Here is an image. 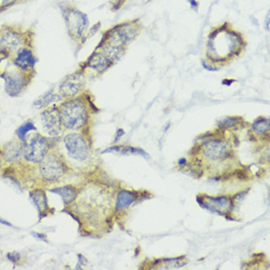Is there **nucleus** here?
I'll list each match as a JSON object with an SVG mask.
<instances>
[{
	"label": "nucleus",
	"instance_id": "1",
	"mask_svg": "<svg viewBox=\"0 0 270 270\" xmlns=\"http://www.w3.org/2000/svg\"><path fill=\"white\" fill-rule=\"evenodd\" d=\"M243 36L231 28L228 23L215 28L209 34L208 42V58L211 61H224L228 56L239 54L245 46Z\"/></svg>",
	"mask_w": 270,
	"mask_h": 270
},
{
	"label": "nucleus",
	"instance_id": "2",
	"mask_svg": "<svg viewBox=\"0 0 270 270\" xmlns=\"http://www.w3.org/2000/svg\"><path fill=\"white\" fill-rule=\"evenodd\" d=\"M58 108L62 126L66 129L77 131L83 128L87 123L88 109L86 103H84L82 99L76 97L65 100Z\"/></svg>",
	"mask_w": 270,
	"mask_h": 270
},
{
	"label": "nucleus",
	"instance_id": "3",
	"mask_svg": "<svg viewBox=\"0 0 270 270\" xmlns=\"http://www.w3.org/2000/svg\"><path fill=\"white\" fill-rule=\"evenodd\" d=\"M61 11L70 38L75 42L85 41L89 24L87 16L72 5L64 4L61 6Z\"/></svg>",
	"mask_w": 270,
	"mask_h": 270
},
{
	"label": "nucleus",
	"instance_id": "4",
	"mask_svg": "<svg viewBox=\"0 0 270 270\" xmlns=\"http://www.w3.org/2000/svg\"><path fill=\"white\" fill-rule=\"evenodd\" d=\"M48 149V140L40 134H36L28 142L23 143V156L28 162L39 164L46 156Z\"/></svg>",
	"mask_w": 270,
	"mask_h": 270
},
{
	"label": "nucleus",
	"instance_id": "5",
	"mask_svg": "<svg viewBox=\"0 0 270 270\" xmlns=\"http://www.w3.org/2000/svg\"><path fill=\"white\" fill-rule=\"evenodd\" d=\"M26 42L25 33L14 26H2L0 28V46L2 55L16 52Z\"/></svg>",
	"mask_w": 270,
	"mask_h": 270
},
{
	"label": "nucleus",
	"instance_id": "6",
	"mask_svg": "<svg viewBox=\"0 0 270 270\" xmlns=\"http://www.w3.org/2000/svg\"><path fill=\"white\" fill-rule=\"evenodd\" d=\"M64 146L70 158L83 162L89 156V147L82 135L72 133L64 138Z\"/></svg>",
	"mask_w": 270,
	"mask_h": 270
},
{
	"label": "nucleus",
	"instance_id": "7",
	"mask_svg": "<svg viewBox=\"0 0 270 270\" xmlns=\"http://www.w3.org/2000/svg\"><path fill=\"white\" fill-rule=\"evenodd\" d=\"M85 85V77L83 72H75L66 76L59 84L58 94L62 100L78 97Z\"/></svg>",
	"mask_w": 270,
	"mask_h": 270
},
{
	"label": "nucleus",
	"instance_id": "8",
	"mask_svg": "<svg viewBox=\"0 0 270 270\" xmlns=\"http://www.w3.org/2000/svg\"><path fill=\"white\" fill-rule=\"evenodd\" d=\"M40 173L44 180L55 182L65 174V165L62 160L55 154H46L40 163Z\"/></svg>",
	"mask_w": 270,
	"mask_h": 270
},
{
	"label": "nucleus",
	"instance_id": "9",
	"mask_svg": "<svg viewBox=\"0 0 270 270\" xmlns=\"http://www.w3.org/2000/svg\"><path fill=\"white\" fill-rule=\"evenodd\" d=\"M41 122L44 131L51 137L60 135L62 131V121L57 106H51L41 113Z\"/></svg>",
	"mask_w": 270,
	"mask_h": 270
},
{
	"label": "nucleus",
	"instance_id": "10",
	"mask_svg": "<svg viewBox=\"0 0 270 270\" xmlns=\"http://www.w3.org/2000/svg\"><path fill=\"white\" fill-rule=\"evenodd\" d=\"M29 73L23 72L21 70L11 71L5 74V91L11 97H17L24 91L27 85V75Z\"/></svg>",
	"mask_w": 270,
	"mask_h": 270
},
{
	"label": "nucleus",
	"instance_id": "11",
	"mask_svg": "<svg viewBox=\"0 0 270 270\" xmlns=\"http://www.w3.org/2000/svg\"><path fill=\"white\" fill-rule=\"evenodd\" d=\"M231 148L227 143L219 141V140H212L208 141L203 148V152L205 156L212 160V161H223L228 158L230 155Z\"/></svg>",
	"mask_w": 270,
	"mask_h": 270
},
{
	"label": "nucleus",
	"instance_id": "12",
	"mask_svg": "<svg viewBox=\"0 0 270 270\" xmlns=\"http://www.w3.org/2000/svg\"><path fill=\"white\" fill-rule=\"evenodd\" d=\"M37 63V58L33 50L27 46H22L16 52L13 59V64L17 69L26 73H31Z\"/></svg>",
	"mask_w": 270,
	"mask_h": 270
},
{
	"label": "nucleus",
	"instance_id": "13",
	"mask_svg": "<svg viewBox=\"0 0 270 270\" xmlns=\"http://www.w3.org/2000/svg\"><path fill=\"white\" fill-rule=\"evenodd\" d=\"M198 202L200 205L204 208H208L210 211L217 212V213H225L229 210L230 208V201L226 197H218V198H212L205 196L204 202L198 198Z\"/></svg>",
	"mask_w": 270,
	"mask_h": 270
},
{
	"label": "nucleus",
	"instance_id": "14",
	"mask_svg": "<svg viewBox=\"0 0 270 270\" xmlns=\"http://www.w3.org/2000/svg\"><path fill=\"white\" fill-rule=\"evenodd\" d=\"M113 63L111 62L103 52L100 50H96L87 59L86 66L91 69H93L96 72L103 73L106 71Z\"/></svg>",
	"mask_w": 270,
	"mask_h": 270
},
{
	"label": "nucleus",
	"instance_id": "15",
	"mask_svg": "<svg viewBox=\"0 0 270 270\" xmlns=\"http://www.w3.org/2000/svg\"><path fill=\"white\" fill-rule=\"evenodd\" d=\"M23 155V143L11 142L7 144L3 149V157L7 162L17 161Z\"/></svg>",
	"mask_w": 270,
	"mask_h": 270
},
{
	"label": "nucleus",
	"instance_id": "16",
	"mask_svg": "<svg viewBox=\"0 0 270 270\" xmlns=\"http://www.w3.org/2000/svg\"><path fill=\"white\" fill-rule=\"evenodd\" d=\"M50 193L59 195L62 198L63 203L65 206L73 203L78 197V191L73 186H64L61 188H54L49 190Z\"/></svg>",
	"mask_w": 270,
	"mask_h": 270
},
{
	"label": "nucleus",
	"instance_id": "17",
	"mask_svg": "<svg viewBox=\"0 0 270 270\" xmlns=\"http://www.w3.org/2000/svg\"><path fill=\"white\" fill-rule=\"evenodd\" d=\"M60 101H62V99L59 96V94H55L53 89H50L47 93H44L37 101H35L34 106L38 108H42V107H46L51 104H54Z\"/></svg>",
	"mask_w": 270,
	"mask_h": 270
},
{
	"label": "nucleus",
	"instance_id": "18",
	"mask_svg": "<svg viewBox=\"0 0 270 270\" xmlns=\"http://www.w3.org/2000/svg\"><path fill=\"white\" fill-rule=\"evenodd\" d=\"M31 200L35 204V206L38 208L40 214H42L46 211L47 209V199L45 196V193L42 190H36L31 192L30 194Z\"/></svg>",
	"mask_w": 270,
	"mask_h": 270
},
{
	"label": "nucleus",
	"instance_id": "19",
	"mask_svg": "<svg viewBox=\"0 0 270 270\" xmlns=\"http://www.w3.org/2000/svg\"><path fill=\"white\" fill-rule=\"evenodd\" d=\"M106 152H112L116 154H121V155H133V154H140L145 156L146 158H148L149 156L146 154L143 149L140 148H134L130 146H113L104 151V153Z\"/></svg>",
	"mask_w": 270,
	"mask_h": 270
},
{
	"label": "nucleus",
	"instance_id": "20",
	"mask_svg": "<svg viewBox=\"0 0 270 270\" xmlns=\"http://www.w3.org/2000/svg\"><path fill=\"white\" fill-rule=\"evenodd\" d=\"M135 201V195L129 191H121L117 196L116 209L121 210L128 208Z\"/></svg>",
	"mask_w": 270,
	"mask_h": 270
},
{
	"label": "nucleus",
	"instance_id": "21",
	"mask_svg": "<svg viewBox=\"0 0 270 270\" xmlns=\"http://www.w3.org/2000/svg\"><path fill=\"white\" fill-rule=\"evenodd\" d=\"M252 130L259 134V135H264L266 132L269 131V119L267 118H257L253 123H252Z\"/></svg>",
	"mask_w": 270,
	"mask_h": 270
},
{
	"label": "nucleus",
	"instance_id": "22",
	"mask_svg": "<svg viewBox=\"0 0 270 270\" xmlns=\"http://www.w3.org/2000/svg\"><path fill=\"white\" fill-rule=\"evenodd\" d=\"M36 130H37V128L35 127L34 123L31 122V121H28V122H26V123L21 125V126L17 129V131H16V135H17L18 139L21 141L22 143H24V142H26V137H27V135H28L31 131H36Z\"/></svg>",
	"mask_w": 270,
	"mask_h": 270
},
{
	"label": "nucleus",
	"instance_id": "23",
	"mask_svg": "<svg viewBox=\"0 0 270 270\" xmlns=\"http://www.w3.org/2000/svg\"><path fill=\"white\" fill-rule=\"evenodd\" d=\"M239 119L236 117H225L219 121V127L221 128H232L238 125Z\"/></svg>",
	"mask_w": 270,
	"mask_h": 270
},
{
	"label": "nucleus",
	"instance_id": "24",
	"mask_svg": "<svg viewBox=\"0 0 270 270\" xmlns=\"http://www.w3.org/2000/svg\"><path fill=\"white\" fill-rule=\"evenodd\" d=\"M7 258L13 263H17L21 259V254L17 251H11L7 253Z\"/></svg>",
	"mask_w": 270,
	"mask_h": 270
},
{
	"label": "nucleus",
	"instance_id": "25",
	"mask_svg": "<svg viewBox=\"0 0 270 270\" xmlns=\"http://www.w3.org/2000/svg\"><path fill=\"white\" fill-rule=\"evenodd\" d=\"M17 2V0H0V11L6 10L12 5H14Z\"/></svg>",
	"mask_w": 270,
	"mask_h": 270
},
{
	"label": "nucleus",
	"instance_id": "26",
	"mask_svg": "<svg viewBox=\"0 0 270 270\" xmlns=\"http://www.w3.org/2000/svg\"><path fill=\"white\" fill-rule=\"evenodd\" d=\"M126 1H127V0H112V2H111L112 9H113V10H119V9L124 5V3Z\"/></svg>",
	"mask_w": 270,
	"mask_h": 270
},
{
	"label": "nucleus",
	"instance_id": "27",
	"mask_svg": "<svg viewBox=\"0 0 270 270\" xmlns=\"http://www.w3.org/2000/svg\"><path fill=\"white\" fill-rule=\"evenodd\" d=\"M35 238H37V239H40L41 241H47L46 240V238H45V235H42V234H40V233H37V232H32L31 233Z\"/></svg>",
	"mask_w": 270,
	"mask_h": 270
},
{
	"label": "nucleus",
	"instance_id": "28",
	"mask_svg": "<svg viewBox=\"0 0 270 270\" xmlns=\"http://www.w3.org/2000/svg\"><path fill=\"white\" fill-rule=\"evenodd\" d=\"M191 7L194 9V10H198V7H199V3L197 0H188Z\"/></svg>",
	"mask_w": 270,
	"mask_h": 270
},
{
	"label": "nucleus",
	"instance_id": "29",
	"mask_svg": "<svg viewBox=\"0 0 270 270\" xmlns=\"http://www.w3.org/2000/svg\"><path fill=\"white\" fill-rule=\"evenodd\" d=\"M0 223H1V224H3V225H5V226H9V227H11V228H14L13 224H11L10 222L6 221L5 219H3V218H1V217H0Z\"/></svg>",
	"mask_w": 270,
	"mask_h": 270
},
{
	"label": "nucleus",
	"instance_id": "30",
	"mask_svg": "<svg viewBox=\"0 0 270 270\" xmlns=\"http://www.w3.org/2000/svg\"><path fill=\"white\" fill-rule=\"evenodd\" d=\"M269 12H268V14H267V18H266V30H267V32L269 31Z\"/></svg>",
	"mask_w": 270,
	"mask_h": 270
},
{
	"label": "nucleus",
	"instance_id": "31",
	"mask_svg": "<svg viewBox=\"0 0 270 270\" xmlns=\"http://www.w3.org/2000/svg\"><path fill=\"white\" fill-rule=\"evenodd\" d=\"M0 55H2V48H1V46H0Z\"/></svg>",
	"mask_w": 270,
	"mask_h": 270
}]
</instances>
